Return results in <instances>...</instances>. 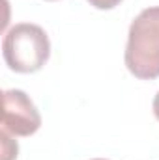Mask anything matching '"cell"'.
<instances>
[{
	"instance_id": "obj_1",
	"label": "cell",
	"mask_w": 159,
	"mask_h": 160,
	"mask_svg": "<svg viewBox=\"0 0 159 160\" xmlns=\"http://www.w3.org/2000/svg\"><path fill=\"white\" fill-rule=\"evenodd\" d=\"M123 60L137 78L159 77V6L142 9L131 22Z\"/></svg>"
},
{
	"instance_id": "obj_2",
	"label": "cell",
	"mask_w": 159,
	"mask_h": 160,
	"mask_svg": "<svg viewBox=\"0 0 159 160\" xmlns=\"http://www.w3.org/2000/svg\"><path fill=\"white\" fill-rule=\"evenodd\" d=\"M2 54L11 71L36 73L51 56V43L41 26L21 22L9 28L4 36Z\"/></svg>"
},
{
	"instance_id": "obj_3",
	"label": "cell",
	"mask_w": 159,
	"mask_h": 160,
	"mask_svg": "<svg viewBox=\"0 0 159 160\" xmlns=\"http://www.w3.org/2000/svg\"><path fill=\"white\" fill-rule=\"evenodd\" d=\"M2 128L15 136H32L41 127V116L30 97L21 89L2 93Z\"/></svg>"
},
{
	"instance_id": "obj_4",
	"label": "cell",
	"mask_w": 159,
	"mask_h": 160,
	"mask_svg": "<svg viewBox=\"0 0 159 160\" xmlns=\"http://www.w3.org/2000/svg\"><path fill=\"white\" fill-rule=\"evenodd\" d=\"M0 138H2V160H13V158H17V151H19L17 142L9 140L8 130H4V128H2Z\"/></svg>"
},
{
	"instance_id": "obj_5",
	"label": "cell",
	"mask_w": 159,
	"mask_h": 160,
	"mask_svg": "<svg viewBox=\"0 0 159 160\" xmlns=\"http://www.w3.org/2000/svg\"><path fill=\"white\" fill-rule=\"evenodd\" d=\"M88 2H90V6H94L97 9H112L122 0H88Z\"/></svg>"
},
{
	"instance_id": "obj_6",
	"label": "cell",
	"mask_w": 159,
	"mask_h": 160,
	"mask_svg": "<svg viewBox=\"0 0 159 160\" xmlns=\"http://www.w3.org/2000/svg\"><path fill=\"white\" fill-rule=\"evenodd\" d=\"M154 116L159 121V91H157V95H156V99H154Z\"/></svg>"
},
{
	"instance_id": "obj_7",
	"label": "cell",
	"mask_w": 159,
	"mask_h": 160,
	"mask_svg": "<svg viewBox=\"0 0 159 160\" xmlns=\"http://www.w3.org/2000/svg\"><path fill=\"white\" fill-rule=\"evenodd\" d=\"M92 160H105V158H92Z\"/></svg>"
},
{
	"instance_id": "obj_8",
	"label": "cell",
	"mask_w": 159,
	"mask_h": 160,
	"mask_svg": "<svg viewBox=\"0 0 159 160\" xmlns=\"http://www.w3.org/2000/svg\"><path fill=\"white\" fill-rule=\"evenodd\" d=\"M49 2H54V0H49Z\"/></svg>"
}]
</instances>
